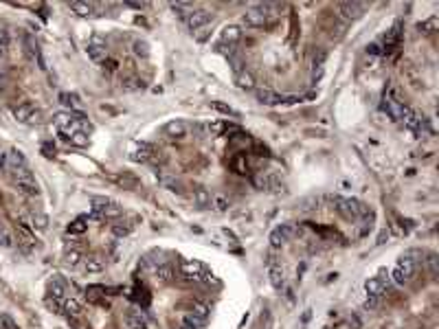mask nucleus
Returning <instances> with one entry per match:
<instances>
[{
  "label": "nucleus",
  "instance_id": "obj_1",
  "mask_svg": "<svg viewBox=\"0 0 439 329\" xmlns=\"http://www.w3.org/2000/svg\"><path fill=\"white\" fill-rule=\"evenodd\" d=\"M413 276H415V259H413V253H409L397 261V266L393 268V272H391V281L402 287V285H407V283H411Z\"/></svg>",
  "mask_w": 439,
  "mask_h": 329
},
{
  "label": "nucleus",
  "instance_id": "obj_2",
  "mask_svg": "<svg viewBox=\"0 0 439 329\" xmlns=\"http://www.w3.org/2000/svg\"><path fill=\"white\" fill-rule=\"evenodd\" d=\"M11 178H13V182H16V187L22 191L24 195H38L40 193V184H38L35 178H33L29 167L11 171Z\"/></svg>",
  "mask_w": 439,
  "mask_h": 329
},
{
  "label": "nucleus",
  "instance_id": "obj_3",
  "mask_svg": "<svg viewBox=\"0 0 439 329\" xmlns=\"http://www.w3.org/2000/svg\"><path fill=\"white\" fill-rule=\"evenodd\" d=\"M292 235H295V226H292V224H281V226H277L270 233V246L275 248V250L281 248Z\"/></svg>",
  "mask_w": 439,
  "mask_h": 329
},
{
  "label": "nucleus",
  "instance_id": "obj_4",
  "mask_svg": "<svg viewBox=\"0 0 439 329\" xmlns=\"http://www.w3.org/2000/svg\"><path fill=\"white\" fill-rule=\"evenodd\" d=\"M13 116L20 123H40V112L31 103H20L18 108H13Z\"/></svg>",
  "mask_w": 439,
  "mask_h": 329
},
{
  "label": "nucleus",
  "instance_id": "obj_5",
  "mask_svg": "<svg viewBox=\"0 0 439 329\" xmlns=\"http://www.w3.org/2000/svg\"><path fill=\"white\" fill-rule=\"evenodd\" d=\"M209 20H211V13L207 11V9H194L187 16V20H185V22H187V26L191 31H200L202 26H207L209 24Z\"/></svg>",
  "mask_w": 439,
  "mask_h": 329
},
{
  "label": "nucleus",
  "instance_id": "obj_6",
  "mask_svg": "<svg viewBox=\"0 0 439 329\" xmlns=\"http://www.w3.org/2000/svg\"><path fill=\"white\" fill-rule=\"evenodd\" d=\"M382 110L387 112V114L393 118V121H402L404 118V114L409 112V108L404 105L402 101H397V99H391V97H387L384 99V103H382Z\"/></svg>",
  "mask_w": 439,
  "mask_h": 329
},
{
  "label": "nucleus",
  "instance_id": "obj_7",
  "mask_svg": "<svg viewBox=\"0 0 439 329\" xmlns=\"http://www.w3.org/2000/svg\"><path fill=\"white\" fill-rule=\"evenodd\" d=\"M86 51H88L90 59H95V62H101V59H105V55H108V49H105V42L101 37H90L88 46H86Z\"/></svg>",
  "mask_w": 439,
  "mask_h": 329
},
{
  "label": "nucleus",
  "instance_id": "obj_8",
  "mask_svg": "<svg viewBox=\"0 0 439 329\" xmlns=\"http://www.w3.org/2000/svg\"><path fill=\"white\" fill-rule=\"evenodd\" d=\"M204 268L200 261H182V266H180V272H182V276H187L189 281H200V276H202V272H204Z\"/></svg>",
  "mask_w": 439,
  "mask_h": 329
},
{
  "label": "nucleus",
  "instance_id": "obj_9",
  "mask_svg": "<svg viewBox=\"0 0 439 329\" xmlns=\"http://www.w3.org/2000/svg\"><path fill=\"white\" fill-rule=\"evenodd\" d=\"M242 37V29L237 24H226L222 31H220V44H229V46H235Z\"/></svg>",
  "mask_w": 439,
  "mask_h": 329
},
{
  "label": "nucleus",
  "instance_id": "obj_10",
  "mask_svg": "<svg viewBox=\"0 0 439 329\" xmlns=\"http://www.w3.org/2000/svg\"><path fill=\"white\" fill-rule=\"evenodd\" d=\"M125 325L130 329H148V318H145V314L141 309H134L132 307L128 316H125Z\"/></svg>",
  "mask_w": 439,
  "mask_h": 329
},
{
  "label": "nucleus",
  "instance_id": "obj_11",
  "mask_svg": "<svg viewBox=\"0 0 439 329\" xmlns=\"http://www.w3.org/2000/svg\"><path fill=\"white\" fill-rule=\"evenodd\" d=\"M336 11L341 13L343 18L351 20V18H358V16H360V11H364V5H360V3H343V5L336 7Z\"/></svg>",
  "mask_w": 439,
  "mask_h": 329
},
{
  "label": "nucleus",
  "instance_id": "obj_12",
  "mask_svg": "<svg viewBox=\"0 0 439 329\" xmlns=\"http://www.w3.org/2000/svg\"><path fill=\"white\" fill-rule=\"evenodd\" d=\"M244 24L246 26H252V29H259V26L266 24V16H264L262 11H257L255 7H250V9L244 13Z\"/></svg>",
  "mask_w": 439,
  "mask_h": 329
},
{
  "label": "nucleus",
  "instance_id": "obj_13",
  "mask_svg": "<svg viewBox=\"0 0 439 329\" xmlns=\"http://www.w3.org/2000/svg\"><path fill=\"white\" fill-rule=\"evenodd\" d=\"M130 158L134 162H148L150 158H152V145H148V143H138L134 149L130 151Z\"/></svg>",
  "mask_w": 439,
  "mask_h": 329
},
{
  "label": "nucleus",
  "instance_id": "obj_14",
  "mask_svg": "<svg viewBox=\"0 0 439 329\" xmlns=\"http://www.w3.org/2000/svg\"><path fill=\"white\" fill-rule=\"evenodd\" d=\"M72 11L77 13V16H82V18H90V16H97L95 13V9H99V5H95V3H70L68 5Z\"/></svg>",
  "mask_w": 439,
  "mask_h": 329
},
{
  "label": "nucleus",
  "instance_id": "obj_15",
  "mask_svg": "<svg viewBox=\"0 0 439 329\" xmlns=\"http://www.w3.org/2000/svg\"><path fill=\"white\" fill-rule=\"evenodd\" d=\"M364 290H367V296H382L384 290H387V281L384 279H369L364 283Z\"/></svg>",
  "mask_w": 439,
  "mask_h": 329
},
{
  "label": "nucleus",
  "instance_id": "obj_16",
  "mask_svg": "<svg viewBox=\"0 0 439 329\" xmlns=\"http://www.w3.org/2000/svg\"><path fill=\"white\" fill-rule=\"evenodd\" d=\"M235 84H237V88H242V90H255V77H252V72H248V70L237 72Z\"/></svg>",
  "mask_w": 439,
  "mask_h": 329
},
{
  "label": "nucleus",
  "instance_id": "obj_17",
  "mask_svg": "<svg viewBox=\"0 0 439 329\" xmlns=\"http://www.w3.org/2000/svg\"><path fill=\"white\" fill-rule=\"evenodd\" d=\"M255 97H257V101L264 103V105H275V103L281 101V99L268 88H255Z\"/></svg>",
  "mask_w": 439,
  "mask_h": 329
},
{
  "label": "nucleus",
  "instance_id": "obj_18",
  "mask_svg": "<svg viewBox=\"0 0 439 329\" xmlns=\"http://www.w3.org/2000/svg\"><path fill=\"white\" fill-rule=\"evenodd\" d=\"M165 132L171 136V138H185L187 136V125L182 121H169L165 125Z\"/></svg>",
  "mask_w": 439,
  "mask_h": 329
},
{
  "label": "nucleus",
  "instance_id": "obj_19",
  "mask_svg": "<svg viewBox=\"0 0 439 329\" xmlns=\"http://www.w3.org/2000/svg\"><path fill=\"white\" fill-rule=\"evenodd\" d=\"M62 312L64 314H70V316H79L84 312L82 303H79L77 299H72V296H66V299L62 301Z\"/></svg>",
  "mask_w": 439,
  "mask_h": 329
},
{
  "label": "nucleus",
  "instance_id": "obj_20",
  "mask_svg": "<svg viewBox=\"0 0 439 329\" xmlns=\"http://www.w3.org/2000/svg\"><path fill=\"white\" fill-rule=\"evenodd\" d=\"M211 193H209V189H204V187H200V189H196L194 191V204L198 209H207V207H211Z\"/></svg>",
  "mask_w": 439,
  "mask_h": 329
},
{
  "label": "nucleus",
  "instance_id": "obj_21",
  "mask_svg": "<svg viewBox=\"0 0 439 329\" xmlns=\"http://www.w3.org/2000/svg\"><path fill=\"white\" fill-rule=\"evenodd\" d=\"M103 268H105V261L101 259V257H97V255H92V257H88V259L84 261V270L88 274H97V272H101Z\"/></svg>",
  "mask_w": 439,
  "mask_h": 329
},
{
  "label": "nucleus",
  "instance_id": "obj_22",
  "mask_svg": "<svg viewBox=\"0 0 439 329\" xmlns=\"http://www.w3.org/2000/svg\"><path fill=\"white\" fill-rule=\"evenodd\" d=\"M66 285L59 279H53L51 283H49V299H57V301H62V299H66Z\"/></svg>",
  "mask_w": 439,
  "mask_h": 329
},
{
  "label": "nucleus",
  "instance_id": "obj_23",
  "mask_svg": "<svg viewBox=\"0 0 439 329\" xmlns=\"http://www.w3.org/2000/svg\"><path fill=\"white\" fill-rule=\"evenodd\" d=\"M154 276H156V281H161V283H169V281H174V268L171 266H156V270H154Z\"/></svg>",
  "mask_w": 439,
  "mask_h": 329
},
{
  "label": "nucleus",
  "instance_id": "obj_24",
  "mask_svg": "<svg viewBox=\"0 0 439 329\" xmlns=\"http://www.w3.org/2000/svg\"><path fill=\"white\" fill-rule=\"evenodd\" d=\"M268 272H270V285L275 287V290H281V287H283V283H285V279H283V270L279 268V266H270V268H268Z\"/></svg>",
  "mask_w": 439,
  "mask_h": 329
},
{
  "label": "nucleus",
  "instance_id": "obj_25",
  "mask_svg": "<svg viewBox=\"0 0 439 329\" xmlns=\"http://www.w3.org/2000/svg\"><path fill=\"white\" fill-rule=\"evenodd\" d=\"M191 314H194L196 318H200L202 322H207L209 316H211V307L207 305V303H194V307H191Z\"/></svg>",
  "mask_w": 439,
  "mask_h": 329
},
{
  "label": "nucleus",
  "instance_id": "obj_26",
  "mask_svg": "<svg viewBox=\"0 0 439 329\" xmlns=\"http://www.w3.org/2000/svg\"><path fill=\"white\" fill-rule=\"evenodd\" d=\"M31 226L38 228V230H46L49 228V217L44 213H40V211H33L31 213Z\"/></svg>",
  "mask_w": 439,
  "mask_h": 329
},
{
  "label": "nucleus",
  "instance_id": "obj_27",
  "mask_svg": "<svg viewBox=\"0 0 439 329\" xmlns=\"http://www.w3.org/2000/svg\"><path fill=\"white\" fill-rule=\"evenodd\" d=\"M79 261H82V253H79L77 248H66V253H64V263L66 266H70V268H75V266H79Z\"/></svg>",
  "mask_w": 439,
  "mask_h": 329
},
{
  "label": "nucleus",
  "instance_id": "obj_28",
  "mask_svg": "<svg viewBox=\"0 0 439 329\" xmlns=\"http://www.w3.org/2000/svg\"><path fill=\"white\" fill-rule=\"evenodd\" d=\"M121 213H123V209L119 207V204H110L108 202V207H105V211H103V220H117V217H121Z\"/></svg>",
  "mask_w": 439,
  "mask_h": 329
},
{
  "label": "nucleus",
  "instance_id": "obj_29",
  "mask_svg": "<svg viewBox=\"0 0 439 329\" xmlns=\"http://www.w3.org/2000/svg\"><path fill=\"white\" fill-rule=\"evenodd\" d=\"M171 9H174L182 20H187V16H189L191 11H194V7L187 5V3H174V5H171Z\"/></svg>",
  "mask_w": 439,
  "mask_h": 329
},
{
  "label": "nucleus",
  "instance_id": "obj_30",
  "mask_svg": "<svg viewBox=\"0 0 439 329\" xmlns=\"http://www.w3.org/2000/svg\"><path fill=\"white\" fill-rule=\"evenodd\" d=\"M130 230H132V226H130V224H125V222H117V224H112V233H115L117 237H125V235H130Z\"/></svg>",
  "mask_w": 439,
  "mask_h": 329
},
{
  "label": "nucleus",
  "instance_id": "obj_31",
  "mask_svg": "<svg viewBox=\"0 0 439 329\" xmlns=\"http://www.w3.org/2000/svg\"><path fill=\"white\" fill-rule=\"evenodd\" d=\"M68 141L72 145H77V147H86V145H88V134H84V132H75Z\"/></svg>",
  "mask_w": 439,
  "mask_h": 329
},
{
  "label": "nucleus",
  "instance_id": "obj_32",
  "mask_svg": "<svg viewBox=\"0 0 439 329\" xmlns=\"http://www.w3.org/2000/svg\"><path fill=\"white\" fill-rule=\"evenodd\" d=\"M86 220H88V217H79V220H75V222H72L70 226H68V233H77V235H79V233H84V230L88 228V226L84 224Z\"/></svg>",
  "mask_w": 439,
  "mask_h": 329
},
{
  "label": "nucleus",
  "instance_id": "obj_33",
  "mask_svg": "<svg viewBox=\"0 0 439 329\" xmlns=\"http://www.w3.org/2000/svg\"><path fill=\"white\" fill-rule=\"evenodd\" d=\"M0 246H5V248H11L13 246V239H11L9 230H7L3 224H0Z\"/></svg>",
  "mask_w": 439,
  "mask_h": 329
},
{
  "label": "nucleus",
  "instance_id": "obj_34",
  "mask_svg": "<svg viewBox=\"0 0 439 329\" xmlns=\"http://www.w3.org/2000/svg\"><path fill=\"white\" fill-rule=\"evenodd\" d=\"M213 105V110H217V112H222V114H226V116H237V112L231 108V105H224V103H220V101H213L211 103Z\"/></svg>",
  "mask_w": 439,
  "mask_h": 329
},
{
  "label": "nucleus",
  "instance_id": "obj_35",
  "mask_svg": "<svg viewBox=\"0 0 439 329\" xmlns=\"http://www.w3.org/2000/svg\"><path fill=\"white\" fill-rule=\"evenodd\" d=\"M211 204L215 207V211H226L229 209V200H226L224 195H215L213 200H211Z\"/></svg>",
  "mask_w": 439,
  "mask_h": 329
},
{
  "label": "nucleus",
  "instance_id": "obj_36",
  "mask_svg": "<svg viewBox=\"0 0 439 329\" xmlns=\"http://www.w3.org/2000/svg\"><path fill=\"white\" fill-rule=\"evenodd\" d=\"M185 322H187V325H191V327H196V329H202V327H204V322H202L200 318H196L194 314H187V316H185Z\"/></svg>",
  "mask_w": 439,
  "mask_h": 329
},
{
  "label": "nucleus",
  "instance_id": "obj_37",
  "mask_svg": "<svg viewBox=\"0 0 439 329\" xmlns=\"http://www.w3.org/2000/svg\"><path fill=\"white\" fill-rule=\"evenodd\" d=\"M229 62H231V66H233V70H235V75H237V72H242V70H244V68H242V59H239L237 55L229 57Z\"/></svg>",
  "mask_w": 439,
  "mask_h": 329
},
{
  "label": "nucleus",
  "instance_id": "obj_38",
  "mask_svg": "<svg viewBox=\"0 0 439 329\" xmlns=\"http://www.w3.org/2000/svg\"><path fill=\"white\" fill-rule=\"evenodd\" d=\"M378 303H380V296H367V301H364V309H374V307H378Z\"/></svg>",
  "mask_w": 439,
  "mask_h": 329
},
{
  "label": "nucleus",
  "instance_id": "obj_39",
  "mask_svg": "<svg viewBox=\"0 0 439 329\" xmlns=\"http://www.w3.org/2000/svg\"><path fill=\"white\" fill-rule=\"evenodd\" d=\"M134 53H136V55H145V53H148V44H145V42H136L134 44Z\"/></svg>",
  "mask_w": 439,
  "mask_h": 329
},
{
  "label": "nucleus",
  "instance_id": "obj_40",
  "mask_svg": "<svg viewBox=\"0 0 439 329\" xmlns=\"http://www.w3.org/2000/svg\"><path fill=\"white\" fill-rule=\"evenodd\" d=\"M323 77V66H314V70H312V81H318V79Z\"/></svg>",
  "mask_w": 439,
  "mask_h": 329
},
{
  "label": "nucleus",
  "instance_id": "obj_41",
  "mask_svg": "<svg viewBox=\"0 0 439 329\" xmlns=\"http://www.w3.org/2000/svg\"><path fill=\"white\" fill-rule=\"evenodd\" d=\"M325 57H327V55H325V51H318L316 55H314V66H323Z\"/></svg>",
  "mask_w": 439,
  "mask_h": 329
},
{
  "label": "nucleus",
  "instance_id": "obj_42",
  "mask_svg": "<svg viewBox=\"0 0 439 329\" xmlns=\"http://www.w3.org/2000/svg\"><path fill=\"white\" fill-rule=\"evenodd\" d=\"M424 29H428L426 33H433V31L437 29V18H430V20H428V22H426V24H424Z\"/></svg>",
  "mask_w": 439,
  "mask_h": 329
},
{
  "label": "nucleus",
  "instance_id": "obj_43",
  "mask_svg": "<svg viewBox=\"0 0 439 329\" xmlns=\"http://www.w3.org/2000/svg\"><path fill=\"white\" fill-rule=\"evenodd\" d=\"M428 268H430V272H433V274H437V257L435 255L428 257Z\"/></svg>",
  "mask_w": 439,
  "mask_h": 329
},
{
  "label": "nucleus",
  "instance_id": "obj_44",
  "mask_svg": "<svg viewBox=\"0 0 439 329\" xmlns=\"http://www.w3.org/2000/svg\"><path fill=\"white\" fill-rule=\"evenodd\" d=\"M7 42H9V37H7V31L0 29V46H3V49H7Z\"/></svg>",
  "mask_w": 439,
  "mask_h": 329
},
{
  "label": "nucleus",
  "instance_id": "obj_45",
  "mask_svg": "<svg viewBox=\"0 0 439 329\" xmlns=\"http://www.w3.org/2000/svg\"><path fill=\"white\" fill-rule=\"evenodd\" d=\"M384 239H389V230L387 228L380 230V235H378V243H384Z\"/></svg>",
  "mask_w": 439,
  "mask_h": 329
},
{
  "label": "nucleus",
  "instance_id": "obj_46",
  "mask_svg": "<svg viewBox=\"0 0 439 329\" xmlns=\"http://www.w3.org/2000/svg\"><path fill=\"white\" fill-rule=\"evenodd\" d=\"M7 156L9 154H5V151L0 149V169H7Z\"/></svg>",
  "mask_w": 439,
  "mask_h": 329
},
{
  "label": "nucleus",
  "instance_id": "obj_47",
  "mask_svg": "<svg viewBox=\"0 0 439 329\" xmlns=\"http://www.w3.org/2000/svg\"><path fill=\"white\" fill-rule=\"evenodd\" d=\"M180 329H196V327H191V325H187V322H182Z\"/></svg>",
  "mask_w": 439,
  "mask_h": 329
},
{
  "label": "nucleus",
  "instance_id": "obj_48",
  "mask_svg": "<svg viewBox=\"0 0 439 329\" xmlns=\"http://www.w3.org/2000/svg\"><path fill=\"white\" fill-rule=\"evenodd\" d=\"M3 55H5V49H3V46H0V57H3Z\"/></svg>",
  "mask_w": 439,
  "mask_h": 329
}]
</instances>
